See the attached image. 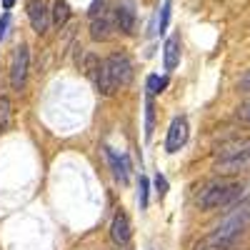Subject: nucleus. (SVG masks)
<instances>
[{
	"instance_id": "1",
	"label": "nucleus",
	"mask_w": 250,
	"mask_h": 250,
	"mask_svg": "<svg viewBox=\"0 0 250 250\" xmlns=\"http://www.w3.org/2000/svg\"><path fill=\"white\" fill-rule=\"evenodd\" d=\"M250 230V200L240 203L235 210L228 213L215 228H213V233H208L205 238H200L195 243L193 250H228V248H233L235 240Z\"/></svg>"
},
{
	"instance_id": "2",
	"label": "nucleus",
	"mask_w": 250,
	"mask_h": 250,
	"mask_svg": "<svg viewBox=\"0 0 250 250\" xmlns=\"http://www.w3.org/2000/svg\"><path fill=\"white\" fill-rule=\"evenodd\" d=\"M250 168V138H233L215 148V173L230 175Z\"/></svg>"
},
{
	"instance_id": "3",
	"label": "nucleus",
	"mask_w": 250,
	"mask_h": 250,
	"mask_svg": "<svg viewBox=\"0 0 250 250\" xmlns=\"http://www.w3.org/2000/svg\"><path fill=\"white\" fill-rule=\"evenodd\" d=\"M130 80H133V65H130L128 55L115 53L98 65V88L105 95H113L118 88L128 85Z\"/></svg>"
},
{
	"instance_id": "4",
	"label": "nucleus",
	"mask_w": 250,
	"mask_h": 250,
	"mask_svg": "<svg viewBox=\"0 0 250 250\" xmlns=\"http://www.w3.org/2000/svg\"><path fill=\"white\" fill-rule=\"evenodd\" d=\"M243 195V185L240 183H213V185H208L205 190L198 195V205L203 208V210H218V208H228V205H233L238 203Z\"/></svg>"
},
{
	"instance_id": "5",
	"label": "nucleus",
	"mask_w": 250,
	"mask_h": 250,
	"mask_svg": "<svg viewBox=\"0 0 250 250\" xmlns=\"http://www.w3.org/2000/svg\"><path fill=\"white\" fill-rule=\"evenodd\" d=\"M30 48L28 45H20L15 50L13 58V68H10V85L15 90H23L25 88V78H28V62H30Z\"/></svg>"
},
{
	"instance_id": "6",
	"label": "nucleus",
	"mask_w": 250,
	"mask_h": 250,
	"mask_svg": "<svg viewBox=\"0 0 250 250\" xmlns=\"http://www.w3.org/2000/svg\"><path fill=\"white\" fill-rule=\"evenodd\" d=\"M135 23H138L135 0H120L118 8H115V25H118L125 35H133V33H135Z\"/></svg>"
},
{
	"instance_id": "7",
	"label": "nucleus",
	"mask_w": 250,
	"mask_h": 250,
	"mask_svg": "<svg viewBox=\"0 0 250 250\" xmlns=\"http://www.w3.org/2000/svg\"><path fill=\"white\" fill-rule=\"evenodd\" d=\"M28 18L30 25L38 35H43L50 25V10H48V0H30L28 3Z\"/></svg>"
},
{
	"instance_id": "8",
	"label": "nucleus",
	"mask_w": 250,
	"mask_h": 250,
	"mask_svg": "<svg viewBox=\"0 0 250 250\" xmlns=\"http://www.w3.org/2000/svg\"><path fill=\"white\" fill-rule=\"evenodd\" d=\"M188 140V120L185 118H173L170 130H168V140H165V150L168 153H178Z\"/></svg>"
},
{
	"instance_id": "9",
	"label": "nucleus",
	"mask_w": 250,
	"mask_h": 250,
	"mask_svg": "<svg viewBox=\"0 0 250 250\" xmlns=\"http://www.w3.org/2000/svg\"><path fill=\"white\" fill-rule=\"evenodd\" d=\"M105 150H108V163H110V168H113L115 180L128 183V178H130V160H128V155H118L110 148H105Z\"/></svg>"
},
{
	"instance_id": "10",
	"label": "nucleus",
	"mask_w": 250,
	"mask_h": 250,
	"mask_svg": "<svg viewBox=\"0 0 250 250\" xmlns=\"http://www.w3.org/2000/svg\"><path fill=\"white\" fill-rule=\"evenodd\" d=\"M110 238L118 243V245H125L130 240V220L125 213H118L110 223Z\"/></svg>"
},
{
	"instance_id": "11",
	"label": "nucleus",
	"mask_w": 250,
	"mask_h": 250,
	"mask_svg": "<svg viewBox=\"0 0 250 250\" xmlns=\"http://www.w3.org/2000/svg\"><path fill=\"white\" fill-rule=\"evenodd\" d=\"M178 62H180V38L170 35L163 48V65H165V70H173Z\"/></svg>"
},
{
	"instance_id": "12",
	"label": "nucleus",
	"mask_w": 250,
	"mask_h": 250,
	"mask_svg": "<svg viewBox=\"0 0 250 250\" xmlns=\"http://www.w3.org/2000/svg\"><path fill=\"white\" fill-rule=\"evenodd\" d=\"M110 35H113V20H110V15H105V13L95 15L93 23H90V38L93 40H108Z\"/></svg>"
},
{
	"instance_id": "13",
	"label": "nucleus",
	"mask_w": 250,
	"mask_h": 250,
	"mask_svg": "<svg viewBox=\"0 0 250 250\" xmlns=\"http://www.w3.org/2000/svg\"><path fill=\"white\" fill-rule=\"evenodd\" d=\"M53 23L60 28V25H65L68 23V18H70V8H68V3L65 0H55V5H53Z\"/></svg>"
},
{
	"instance_id": "14",
	"label": "nucleus",
	"mask_w": 250,
	"mask_h": 250,
	"mask_svg": "<svg viewBox=\"0 0 250 250\" xmlns=\"http://www.w3.org/2000/svg\"><path fill=\"white\" fill-rule=\"evenodd\" d=\"M153 125H155V105H153V95L145 98V138L153 135Z\"/></svg>"
},
{
	"instance_id": "15",
	"label": "nucleus",
	"mask_w": 250,
	"mask_h": 250,
	"mask_svg": "<svg viewBox=\"0 0 250 250\" xmlns=\"http://www.w3.org/2000/svg\"><path fill=\"white\" fill-rule=\"evenodd\" d=\"M170 5H173V0H163V8H160V13H158V33H160V35L168 30V23H170Z\"/></svg>"
},
{
	"instance_id": "16",
	"label": "nucleus",
	"mask_w": 250,
	"mask_h": 250,
	"mask_svg": "<svg viewBox=\"0 0 250 250\" xmlns=\"http://www.w3.org/2000/svg\"><path fill=\"white\" fill-rule=\"evenodd\" d=\"M10 100L8 98H0V133L8 130V125H10Z\"/></svg>"
},
{
	"instance_id": "17",
	"label": "nucleus",
	"mask_w": 250,
	"mask_h": 250,
	"mask_svg": "<svg viewBox=\"0 0 250 250\" xmlns=\"http://www.w3.org/2000/svg\"><path fill=\"white\" fill-rule=\"evenodd\" d=\"M165 88H168V78H160V75H150L148 78V95L163 93Z\"/></svg>"
},
{
	"instance_id": "18",
	"label": "nucleus",
	"mask_w": 250,
	"mask_h": 250,
	"mask_svg": "<svg viewBox=\"0 0 250 250\" xmlns=\"http://www.w3.org/2000/svg\"><path fill=\"white\" fill-rule=\"evenodd\" d=\"M148 193H150L148 178H143V175H140V183H138V203H140V208H143V210L148 208Z\"/></svg>"
},
{
	"instance_id": "19",
	"label": "nucleus",
	"mask_w": 250,
	"mask_h": 250,
	"mask_svg": "<svg viewBox=\"0 0 250 250\" xmlns=\"http://www.w3.org/2000/svg\"><path fill=\"white\" fill-rule=\"evenodd\" d=\"M10 33V13H3V18H0V43L8 38Z\"/></svg>"
},
{
	"instance_id": "20",
	"label": "nucleus",
	"mask_w": 250,
	"mask_h": 250,
	"mask_svg": "<svg viewBox=\"0 0 250 250\" xmlns=\"http://www.w3.org/2000/svg\"><path fill=\"white\" fill-rule=\"evenodd\" d=\"M155 193L158 198H165V193H168V180H165V175H155Z\"/></svg>"
},
{
	"instance_id": "21",
	"label": "nucleus",
	"mask_w": 250,
	"mask_h": 250,
	"mask_svg": "<svg viewBox=\"0 0 250 250\" xmlns=\"http://www.w3.org/2000/svg\"><path fill=\"white\" fill-rule=\"evenodd\" d=\"M238 90H240V93H250V70L238 80Z\"/></svg>"
},
{
	"instance_id": "22",
	"label": "nucleus",
	"mask_w": 250,
	"mask_h": 250,
	"mask_svg": "<svg viewBox=\"0 0 250 250\" xmlns=\"http://www.w3.org/2000/svg\"><path fill=\"white\" fill-rule=\"evenodd\" d=\"M238 118H243V120H248V123H250V100H248V103H243V105L238 108Z\"/></svg>"
},
{
	"instance_id": "23",
	"label": "nucleus",
	"mask_w": 250,
	"mask_h": 250,
	"mask_svg": "<svg viewBox=\"0 0 250 250\" xmlns=\"http://www.w3.org/2000/svg\"><path fill=\"white\" fill-rule=\"evenodd\" d=\"M103 5H105V0H95V3H93V8H90V18L100 15V13H103Z\"/></svg>"
},
{
	"instance_id": "24",
	"label": "nucleus",
	"mask_w": 250,
	"mask_h": 250,
	"mask_svg": "<svg viewBox=\"0 0 250 250\" xmlns=\"http://www.w3.org/2000/svg\"><path fill=\"white\" fill-rule=\"evenodd\" d=\"M13 5H15V0H3V8H5V10H10Z\"/></svg>"
}]
</instances>
